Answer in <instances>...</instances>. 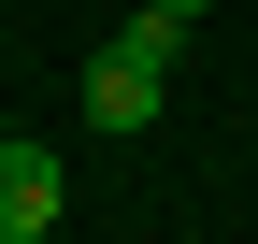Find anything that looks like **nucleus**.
I'll list each match as a JSON object with an SVG mask.
<instances>
[{
    "label": "nucleus",
    "mask_w": 258,
    "mask_h": 244,
    "mask_svg": "<svg viewBox=\"0 0 258 244\" xmlns=\"http://www.w3.org/2000/svg\"><path fill=\"white\" fill-rule=\"evenodd\" d=\"M57 187H72L57 144H15V130H0V216H15V230H57Z\"/></svg>",
    "instance_id": "f257e3e1"
},
{
    "label": "nucleus",
    "mask_w": 258,
    "mask_h": 244,
    "mask_svg": "<svg viewBox=\"0 0 258 244\" xmlns=\"http://www.w3.org/2000/svg\"><path fill=\"white\" fill-rule=\"evenodd\" d=\"M86 115H101V130H158V115H172V86L129 72V57H86Z\"/></svg>",
    "instance_id": "f03ea898"
},
{
    "label": "nucleus",
    "mask_w": 258,
    "mask_h": 244,
    "mask_svg": "<svg viewBox=\"0 0 258 244\" xmlns=\"http://www.w3.org/2000/svg\"><path fill=\"white\" fill-rule=\"evenodd\" d=\"M101 57H129V72H158V86H172V57H186V29L172 15H158V0H129V15H115V43Z\"/></svg>",
    "instance_id": "7ed1b4c3"
},
{
    "label": "nucleus",
    "mask_w": 258,
    "mask_h": 244,
    "mask_svg": "<svg viewBox=\"0 0 258 244\" xmlns=\"http://www.w3.org/2000/svg\"><path fill=\"white\" fill-rule=\"evenodd\" d=\"M158 15H172V29H201V15H215V0H158Z\"/></svg>",
    "instance_id": "20e7f679"
},
{
    "label": "nucleus",
    "mask_w": 258,
    "mask_h": 244,
    "mask_svg": "<svg viewBox=\"0 0 258 244\" xmlns=\"http://www.w3.org/2000/svg\"><path fill=\"white\" fill-rule=\"evenodd\" d=\"M0 244H57V230H0Z\"/></svg>",
    "instance_id": "39448f33"
}]
</instances>
